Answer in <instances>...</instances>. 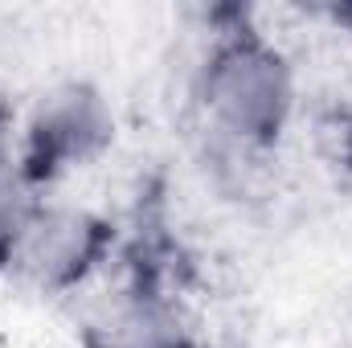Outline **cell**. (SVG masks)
I'll return each mask as SVG.
<instances>
[{"instance_id": "obj_1", "label": "cell", "mask_w": 352, "mask_h": 348, "mask_svg": "<svg viewBox=\"0 0 352 348\" xmlns=\"http://www.w3.org/2000/svg\"><path fill=\"white\" fill-rule=\"evenodd\" d=\"M201 102L209 123L238 144H270L295 107V78L287 58L258 33L221 41L201 70Z\"/></svg>"}, {"instance_id": "obj_2", "label": "cell", "mask_w": 352, "mask_h": 348, "mask_svg": "<svg viewBox=\"0 0 352 348\" xmlns=\"http://www.w3.org/2000/svg\"><path fill=\"white\" fill-rule=\"evenodd\" d=\"M102 246H107V230L87 209L37 205L8 266H16L37 287H74L90 274Z\"/></svg>"}, {"instance_id": "obj_3", "label": "cell", "mask_w": 352, "mask_h": 348, "mask_svg": "<svg viewBox=\"0 0 352 348\" xmlns=\"http://www.w3.org/2000/svg\"><path fill=\"white\" fill-rule=\"evenodd\" d=\"M111 135L107 102L90 87H66L41 94L33 123H29V168L25 173H54L94 156Z\"/></svg>"}, {"instance_id": "obj_4", "label": "cell", "mask_w": 352, "mask_h": 348, "mask_svg": "<svg viewBox=\"0 0 352 348\" xmlns=\"http://www.w3.org/2000/svg\"><path fill=\"white\" fill-rule=\"evenodd\" d=\"M37 213V201L29 193V173L12 168L8 160L0 164V262L12 259L29 217Z\"/></svg>"}, {"instance_id": "obj_5", "label": "cell", "mask_w": 352, "mask_h": 348, "mask_svg": "<svg viewBox=\"0 0 352 348\" xmlns=\"http://www.w3.org/2000/svg\"><path fill=\"white\" fill-rule=\"evenodd\" d=\"M0 164H4V131H0Z\"/></svg>"}]
</instances>
